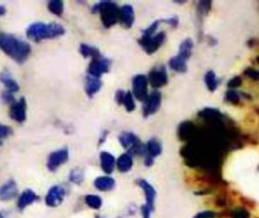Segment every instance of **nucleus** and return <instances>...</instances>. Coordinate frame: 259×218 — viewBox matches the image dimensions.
Segmentation results:
<instances>
[{
    "instance_id": "ddd939ff",
    "label": "nucleus",
    "mask_w": 259,
    "mask_h": 218,
    "mask_svg": "<svg viewBox=\"0 0 259 218\" xmlns=\"http://www.w3.org/2000/svg\"><path fill=\"white\" fill-rule=\"evenodd\" d=\"M18 194V188L14 180H8L0 186V201H10Z\"/></svg>"
},
{
    "instance_id": "20e7f679",
    "label": "nucleus",
    "mask_w": 259,
    "mask_h": 218,
    "mask_svg": "<svg viewBox=\"0 0 259 218\" xmlns=\"http://www.w3.org/2000/svg\"><path fill=\"white\" fill-rule=\"evenodd\" d=\"M165 39H166V33L162 31L149 37L141 36L138 39V42L148 54H152L160 48V46L164 43Z\"/></svg>"
},
{
    "instance_id": "473e14b6",
    "label": "nucleus",
    "mask_w": 259,
    "mask_h": 218,
    "mask_svg": "<svg viewBox=\"0 0 259 218\" xmlns=\"http://www.w3.org/2000/svg\"><path fill=\"white\" fill-rule=\"evenodd\" d=\"M122 105L124 106V108H125V110L127 112H132V111H134L136 109L135 99H134V96H133V94L131 92H125Z\"/></svg>"
},
{
    "instance_id": "c9c22d12",
    "label": "nucleus",
    "mask_w": 259,
    "mask_h": 218,
    "mask_svg": "<svg viewBox=\"0 0 259 218\" xmlns=\"http://www.w3.org/2000/svg\"><path fill=\"white\" fill-rule=\"evenodd\" d=\"M232 218H250V213L243 207H238L231 212Z\"/></svg>"
},
{
    "instance_id": "dca6fc26",
    "label": "nucleus",
    "mask_w": 259,
    "mask_h": 218,
    "mask_svg": "<svg viewBox=\"0 0 259 218\" xmlns=\"http://www.w3.org/2000/svg\"><path fill=\"white\" fill-rule=\"evenodd\" d=\"M37 199H38V197L35 194V192H33L30 189H26L18 197L17 208L19 210H24L27 206H29L32 203H34Z\"/></svg>"
},
{
    "instance_id": "79ce46f5",
    "label": "nucleus",
    "mask_w": 259,
    "mask_h": 218,
    "mask_svg": "<svg viewBox=\"0 0 259 218\" xmlns=\"http://www.w3.org/2000/svg\"><path fill=\"white\" fill-rule=\"evenodd\" d=\"M161 22H164V23H167L173 27H176L178 25V18L177 17H168L166 19H162Z\"/></svg>"
},
{
    "instance_id": "ea45409f",
    "label": "nucleus",
    "mask_w": 259,
    "mask_h": 218,
    "mask_svg": "<svg viewBox=\"0 0 259 218\" xmlns=\"http://www.w3.org/2000/svg\"><path fill=\"white\" fill-rule=\"evenodd\" d=\"M242 85V79H241V77H239V76H236V77H234V78H232L229 82H228V87H229V89H236V88H238V87H240Z\"/></svg>"
},
{
    "instance_id": "f03ea898",
    "label": "nucleus",
    "mask_w": 259,
    "mask_h": 218,
    "mask_svg": "<svg viewBox=\"0 0 259 218\" xmlns=\"http://www.w3.org/2000/svg\"><path fill=\"white\" fill-rule=\"evenodd\" d=\"M65 34V28L57 22H34L26 29V36L28 39L39 42L44 39H52Z\"/></svg>"
},
{
    "instance_id": "bb28decb",
    "label": "nucleus",
    "mask_w": 259,
    "mask_h": 218,
    "mask_svg": "<svg viewBox=\"0 0 259 218\" xmlns=\"http://www.w3.org/2000/svg\"><path fill=\"white\" fill-rule=\"evenodd\" d=\"M79 51L80 53L84 57V58H91V59H94V58H97L100 56V52L98 50L97 47L95 46H92V45H89V44H85V43H82L80 44V47H79Z\"/></svg>"
},
{
    "instance_id": "f704fd0d",
    "label": "nucleus",
    "mask_w": 259,
    "mask_h": 218,
    "mask_svg": "<svg viewBox=\"0 0 259 218\" xmlns=\"http://www.w3.org/2000/svg\"><path fill=\"white\" fill-rule=\"evenodd\" d=\"M161 23V20H155L153 23H151V25L149 27H147L146 29H144L142 31V36L144 37H149V36H152L154 35V33L156 32L159 24Z\"/></svg>"
},
{
    "instance_id": "393cba45",
    "label": "nucleus",
    "mask_w": 259,
    "mask_h": 218,
    "mask_svg": "<svg viewBox=\"0 0 259 218\" xmlns=\"http://www.w3.org/2000/svg\"><path fill=\"white\" fill-rule=\"evenodd\" d=\"M192 47H193V41L191 38H185L179 45V52L178 56L187 61L191 54H192Z\"/></svg>"
},
{
    "instance_id": "a18cd8bd",
    "label": "nucleus",
    "mask_w": 259,
    "mask_h": 218,
    "mask_svg": "<svg viewBox=\"0 0 259 218\" xmlns=\"http://www.w3.org/2000/svg\"><path fill=\"white\" fill-rule=\"evenodd\" d=\"M107 133H108V132H107V131H106V132H103V134H102V136H101V137H100V140H99V143H102V142H103V141H104V140H105V139H106V136H107Z\"/></svg>"
},
{
    "instance_id": "2f4dec72",
    "label": "nucleus",
    "mask_w": 259,
    "mask_h": 218,
    "mask_svg": "<svg viewBox=\"0 0 259 218\" xmlns=\"http://www.w3.org/2000/svg\"><path fill=\"white\" fill-rule=\"evenodd\" d=\"M225 100L234 105H238L241 101V95L238 91L234 89H229L225 94Z\"/></svg>"
},
{
    "instance_id": "9b49d317",
    "label": "nucleus",
    "mask_w": 259,
    "mask_h": 218,
    "mask_svg": "<svg viewBox=\"0 0 259 218\" xmlns=\"http://www.w3.org/2000/svg\"><path fill=\"white\" fill-rule=\"evenodd\" d=\"M65 197V189L62 186L55 185L48 191L45 202L49 207H57L62 204Z\"/></svg>"
},
{
    "instance_id": "7c9ffc66",
    "label": "nucleus",
    "mask_w": 259,
    "mask_h": 218,
    "mask_svg": "<svg viewBox=\"0 0 259 218\" xmlns=\"http://www.w3.org/2000/svg\"><path fill=\"white\" fill-rule=\"evenodd\" d=\"M85 203L92 209H99L102 205V200L99 196L97 195H93V194H90V195H86L85 196Z\"/></svg>"
},
{
    "instance_id": "f8f14e48",
    "label": "nucleus",
    "mask_w": 259,
    "mask_h": 218,
    "mask_svg": "<svg viewBox=\"0 0 259 218\" xmlns=\"http://www.w3.org/2000/svg\"><path fill=\"white\" fill-rule=\"evenodd\" d=\"M137 183L145 194V199H146L145 205L153 211L154 210V205H155V199H156V190H155V188L149 182H147L144 179L138 180Z\"/></svg>"
},
{
    "instance_id": "aec40b11",
    "label": "nucleus",
    "mask_w": 259,
    "mask_h": 218,
    "mask_svg": "<svg viewBox=\"0 0 259 218\" xmlns=\"http://www.w3.org/2000/svg\"><path fill=\"white\" fill-rule=\"evenodd\" d=\"M145 146H146V156L145 157H150L152 159H155V157L160 155L162 152V144L156 138L150 139Z\"/></svg>"
},
{
    "instance_id": "de8ad7c7",
    "label": "nucleus",
    "mask_w": 259,
    "mask_h": 218,
    "mask_svg": "<svg viewBox=\"0 0 259 218\" xmlns=\"http://www.w3.org/2000/svg\"><path fill=\"white\" fill-rule=\"evenodd\" d=\"M0 218H6V212L0 211Z\"/></svg>"
},
{
    "instance_id": "58836bf2",
    "label": "nucleus",
    "mask_w": 259,
    "mask_h": 218,
    "mask_svg": "<svg viewBox=\"0 0 259 218\" xmlns=\"http://www.w3.org/2000/svg\"><path fill=\"white\" fill-rule=\"evenodd\" d=\"M244 75L247 76L248 78H251L252 80L254 81H257L259 79V72L256 71L255 69L253 68H247L245 71H244Z\"/></svg>"
},
{
    "instance_id": "cd10ccee",
    "label": "nucleus",
    "mask_w": 259,
    "mask_h": 218,
    "mask_svg": "<svg viewBox=\"0 0 259 218\" xmlns=\"http://www.w3.org/2000/svg\"><path fill=\"white\" fill-rule=\"evenodd\" d=\"M204 82H205V85H206L208 91H210V92H214L220 83L212 70H209L206 72V74L204 76Z\"/></svg>"
},
{
    "instance_id": "a19ab883",
    "label": "nucleus",
    "mask_w": 259,
    "mask_h": 218,
    "mask_svg": "<svg viewBox=\"0 0 259 218\" xmlns=\"http://www.w3.org/2000/svg\"><path fill=\"white\" fill-rule=\"evenodd\" d=\"M214 216H215V213L213 211L205 210L197 213L193 218H214Z\"/></svg>"
},
{
    "instance_id": "37998d69",
    "label": "nucleus",
    "mask_w": 259,
    "mask_h": 218,
    "mask_svg": "<svg viewBox=\"0 0 259 218\" xmlns=\"http://www.w3.org/2000/svg\"><path fill=\"white\" fill-rule=\"evenodd\" d=\"M124 95H125V92L123 90H118L116 93H115V101L118 105H121L122 102H123V99H124Z\"/></svg>"
},
{
    "instance_id": "f257e3e1",
    "label": "nucleus",
    "mask_w": 259,
    "mask_h": 218,
    "mask_svg": "<svg viewBox=\"0 0 259 218\" xmlns=\"http://www.w3.org/2000/svg\"><path fill=\"white\" fill-rule=\"evenodd\" d=\"M0 48L17 64H23L31 52L28 42L10 33H0Z\"/></svg>"
},
{
    "instance_id": "4c0bfd02",
    "label": "nucleus",
    "mask_w": 259,
    "mask_h": 218,
    "mask_svg": "<svg viewBox=\"0 0 259 218\" xmlns=\"http://www.w3.org/2000/svg\"><path fill=\"white\" fill-rule=\"evenodd\" d=\"M1 99L4 103L6 104H9L11 105L13 102H15V98H14V94L13 93H10V92H7V91H3L2 94H1Z\"/></svg>"
},
{
    "instance_id": "7ed1b4c3",
    "label": "nucleus",
    "mask_w": 259,
    "mask_h": 218,
    "mask_svg": "<svg viewBox=\"0 0 259 218\" xmlns=\"http://www.w3.org/2000/svg\"><path fill=\"white\" fill-rule=\"evenodd\" d=\"M93 13H99L104 27L108 28L118 22L119 7L112 1H100L92 7Z\"/></svg>"
},
{
    "instance_id": "e433bc0d",
    "label": "nucleus",
    "mask_w": 259,
    "mask_h": 218,
    "mask_svg": "<svg viewBox=\"0 0 259 218\" xmlns=\"http://www.w3.org/2000/svg\"><path fill=\"white\" fill-rule=\"evenodd\" d=\"M12 133V129L10 126L0 123V145L3 143L4 139L7 138Z\"/></svg>"
},
{
    "instance_id": "9d476101",
    "label": "nucleus",
    "mask_w": 259,
    "mask_h": 218,
    "mask_svg": "<svg viewBox=\"0 0 259 218\" xmlns=\"http://www.w3.org/2000/svg\"><path fill=\"white\" fill-rule=\"evenodd\" d=\"M148 80L145 75L139 74L133 79V96L137 98L139 101L144 102L148 97L147 92Z\"/></svg>"
},
{
    "instance_id": "49530a36",
    "label": "nucleus",
    "mask_w": 259,
    "mask_h": 218,
    "mask_svg": "<svg viewBox=\"0 0 259 218\" xmlns=\"http://www.w3.org/2000/svg\"><path fill=\"white\" fill-rule=\"evenodd\" d=\"M6 13V8L3 5H0V16L4 15Z\"/></svg>"
},
{
    "instance_id": "c85d7f7f",
    "label": "nucleus",
    "mask_w": 259,
    "mask_h": 218,
    "mask_svg": "<svg viewBox=\"0 0 259 218\" xmlns=\"http://www.w3.org/2000/svg\"><path fill=\"white\" fill-rule=\"evenodd\" d=\"M84 180V172L81 168H74L69 174V181L75 185H80Z\"/></svg>"
},
{
    "instance_id": "0eeeda50",
    "label": "nucleus",
    "mask_w": 259,
    "mask_h": 218,
    "mask_svg": "<svg viewBox=\"0 0 259 218\" xmlns=\"http://www.w3.org/2000/svg\"><path fill=\"white\" fill-rule=\"evenodd\" d=\"M69 159V150L67 147L55 150L50 153L47 160V168L50 172L57 171Z\"/></svg>"
},
{
    "instance_id": "6ab92c4d",
    "label": "nucleus",
    "mask_w": 259,
    "mask_h": 218,
    "mask_svg": "<svg viewBox=\"0 0 259 218\" xmlns=\"http://www.w3.org/2000/svg\"><path fill=\"white\" fill-rule=\"evenodd\" d=\"M102 83L99 78L87 76L85 79V92L89 98L93 97L101 88Z\"/></svg>"
},
{
    "instance_id": "a211bd4d",
    "label": "nucleus",
    "mask_w": 259,
    "mask_h": 218,
    "mask_svg": "<svg viewBox=\"0 0 259 218\" xmlns=\"http://www.w3.org/2000/svg\"><path fill=\"white\" fill-rule=\"evenodd\" d=\"M100 166L102 171L105 174H111L114 170L115 166V158L114 156L108 151H101L100 152Z\"/></svg>"
},
{
    "instance_id": "c756f323",
    "label": "nucleus",
    "mask_w": 259,
    "mask_h": 218,
    "mask_svg": "<svg viewBox=\"0 0 259 218\" xmlns=\"http://www.w3.org/2000/svg\"><path fill=\"white\" fill-rule=\"evenodd\" d=\"M48 9L55 15L61 16L64 12V3L61 0H53L48 3Z\"/></svg>"
},
{
    "instance_id": "b1692460",
    "label": "nucleus",
    "mask_w": 259,
    "mask_h": 218,
    "mask_svg": "<svg viewBox=\"0 0 259 218\" xmlns=\"http://www.w3.org/2000/svg\"><path fill=\"white\" fill-rule=\"evenodd\" d=\"M115 164H116L117 169H118L119 172L127 173L128 171H131V169L133 167V157L128 152L127 153H122L117 158Z\"/></svg>"
},
{
    "instance_id": "412c9836",
    "label": "nucleus",
    "mask_w": 259,
    "mask_h": 218,
    "mask_svg": "<svg viewBox=\"0 0 259 218\" xmlns=\"http://www.w3.org/2000/svg\"><path fill=\"white\" fill-rule=\"evenodd\" d=\"M115 181L108 176H101L94 180V187L102 192L110 191L114 188Z\"/></svg>"
},
{
    "instance_id": "09e8293b",
    "label": "nucleus",
    "mask_w": 259,
    "mask_h": 218,
    "mask_svg": "<svg viewBox=\"0 0 259 218\" xmlns=\"http://www.w3.org/2000/svg\"><path fill=\"white\" fill-rule=\"evenodd\" d=\"M96 218H100V217H96Z\"/></svg>"
},
{
    "instance_id": "4468645a",
    "label": "nucleus",
    "mask_w": 259,
    "mask_h": 218,
    "mask_svg": "<svg viewBox=\"0 0 259 218\" xmlns=\"http://www.w3.org/2000/svg\"><path fill=\"white\" fill-rule=\"evenodd\" d=\"M118 21L125 28H131L135 22V11L134 7L130 4H125L119 7Z\"/></svg>"
},
{
    "instance_id": "f3484780",
    "label": "nucleus",
    "mask_w": 259,
    "mask_h": 218,
    "mask_svg": "<svg viewBox=\"0 0 259 218\" xmlns=\"http://www.w3.org/2000/svg\"><path fill=\"white\" fill-rule=\"evenodd\" d=\"M195 133V126L191 121H183L178 127V137L180 140H188L193 137Z\"/></svg>"
},
{
    "instance_id": "c03bdc74",
    "label": "nucleus",
    "mask_w": 259,
    "mask_h": 218,
    "mask_svg": "<svg viewBox=\"0 0 259 218\" xmlns=\"http://www.w3.org/2000/svg\"><path fill=\"white\" fill-rule=\"evenodd\" d=\"M141 212H142L143 218H151L152 210H151L149 207H147L145 204L141 207Z\"/></svg>"
},
{
    "instance_id": "1a4fd4ad",
    "label": "nucleus",
    "mask_w": 259,
    "mask_h": 218,
    "mask_svg": "<svg viewBox=\"0 0 259 218\" xmlns=\"http://www.w3.org/2000/svg\"><path fill=\"white\" fill-rule=\"evenodd\" d=\"M26 100L24 97H21L19 100L13 102L9 107V117L15 122L22 123L26 119Z\"/></svg>"
},
{
    "instance_id": "39448f33",
    "label": "nucleus",
    "mask_w": 259,
    "mask_h": 218,
    "mask_svg": "<svg viewBox=\"0 0 259 218\" xmlns=\"http://www.w3.org/2000/svg\"><path fill=\"white\" fill-rule=\"evenodd\" d=\"M110 60L107 58L101 57V54L97 58L91 60L88 67V75L94 78H100L101 75L107 73L110 68Z\"/></svg>"
},
{
    "instance_id": "4be33fe9",
    "label": "nucleus",
    "mask_w": 259,
    "mask_h": 218,
    "mask_svg": "<svg viewBox=\"0 0 259 218\" xmlns=\"http://www.w3.org/2000/svg\"><path fill=\"white\" fill-rule=\"evenodd\" d=\"M186 62L184 59H182L181 57H179L178 54L172 57L169 62L168 65L170 67L171 70H173L176 73H185L187 71V66H186Z\"/></svg>"
},
{
    "instance_id": "72a5a7b5",
    "label": "nucleus",
    "mask_w": 259,
    "mask_h": 218,
    "mask_svg": "<svg viewBox=\"0 0 259 218\" xmlns=\"http://www.w3.org/2000/svg\"><path fill=\"white\" fill-rule=\"evenodd\" d=\"M211 7V2L210 1H200L197 5V13L199 18H201L202 16L206 15L208 13V11L210 10Z\"/></svg>"
},
{
    "instance_id": "5701e85b",
    "label": "nucleus",
    "mask_w": 259,
    "mask_h": 218,
    "mask_svg": "<svg viewBox=\"0 0 259 218\" xmlns=\"http://www.w3.org/2000/svg\"><path fill=\"white\" fill-rule=\"evenodd\" d=\"M118 140H119V143L121 144V146H123L124 148H128V149L132 148L135 144H137L140 141L138 136L136 134H134L133 132H122L121 134H119Z\"/></svg>"
},
{
    "instance_id": "6e6552de",
    "label": "nucleus",
    "mask_w": 259,
    "mask_h": 218,
    "mask_svg": "<svg viewBox=\"0 0 259 218\" xmlns=\"http://www.w3.org/2000/svg\"><path fill=\"white\" fill-rule=\"evenodd\" d=\"M161 101H162L161 93L157 90L153 91L144 101V106H143L144 117H149L150 115L155 114L161 106Z\"/></svg>"
},
{
    "instance_id": "423d86ee",
    "label": "nucleus",
    "mask_w": 259,
    "mask_h": 218,
    "mask_svg": "<svg viewBox=\"0 0 259 218\" xmlns=\"http://www.w3.org/2000/svg\"><path fill=\"white\" fill-rule=\"evenodd\" d=\"M147 80L150 83V85L155 89L164 87L168 83V75L166 68L164 66L155 67L150 71Z\"/></svg>"
},
{
    "instance_id": "a878e982",
    "label": "nucleus",
    "mask_w": 259,
    "mask_h": 218,
    "mask_svg": "<svg viewBox=\"0 0 259 218\" xmlns=\"http://www.w3.org/2000/svg\"><path fill=\"white\" fill-rule=\"evenodd\" d=\"M199 116H201L206 120H211V121L224 119L223 113H221L218 109H214V108H204L199 112Z\"/></svg>"
},
{
    "instance_id": "2eb2a0df",
    "label": "nucleus",
    "mask_w": 259,
    "mask_h": 218,
    "mask_svg": "<svg viewBox=\"0 0 259 218\" xmlns=\"http://www.w3.org/2000/svg\"><path fill=\"white\" fill-rule=\"evenodd\" d=\"M0 82L4 85L5 87V90L4 91H7V92H10V93H16L18 92L19 90V85L18 83L16 82V80L12 77L11 73L7 70V69H4L1 73H0Z\"/></svg>"
}]
</instances>
